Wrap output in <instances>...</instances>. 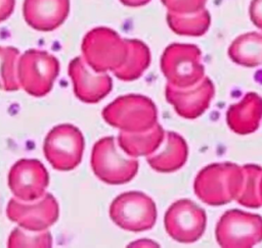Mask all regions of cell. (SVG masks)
Returning a JSON list of instances; mask_svg holds the SVG:
<instances>
[{
  "label": "cell",
  "instance_id": "8992f818",
  "mask_svg": "<svg viewBox=\"0 0 262 248\" xmlns=\"http://www.w3.org/2000/svg\"><path fill=\"white\" fill-rule=\"evenodd\" d=\"M110 216L123 230L142 232L155 225L157 209L155 202L147 195L131 191L114 199L110 206Z\"/></svg>",
  "mask_w": 262,
  "mask_h": 248
},
{
  "label": "cell",
  "instance_id": "ac0fdd59",
  "mask_svg": "<svg viewBox=\"0 0 262 248\" xmlns=\"http://www.w3.org/2000/svg\"><path fill=\"white\" fill-rule=\"evenodd\" d=\"M19 51L10 46H0V89L16 91L20 88L17 76Z\"/></svg>",
  "mask_w": 262,
  "mask_h": 248
},
{
  "label": "cell",
  "instance_id": "3957f363",
  "mask_svg": "<svg viewBox=\"0 0 262 248\" xmlns=\"http://www.w3.org/2000/svg\"><path fill=\"white\" fill-rule=\"evenodd\" d=\"M58 71V60L46 51L30 49L19 56L17 63L19 85L34 97H43L51 91Z\"/></svg>",
  "mask_w": 262,
  "mask_h": 248
},
{
  "label": "cell",
  "instance_id": "5b68a950",
  "mask_svg": "<svg viewBox=\"0 0 262 248\" xmlns=\"http://www.w3.org/2000/svg\"><path fill=\"white\" fill-rule=\"evenodd\" d=\"M91 167L100 181L110 185H122L136 176L138 161L120 154L114 137H104L92 148Z\"/></svg>",
  "mask_w": 262,
  "mask_h": 248
},
{
  "label": "cell",
  "instance_id": "e0dca14e",
  "mask_svg": "<svg viewBox=\"0 0 262 248\" xmlns=\"http://www.w3.org/2000/svg\"><path fill=\"white\" fill-rule=\"evenodd\" d=\"M167 21L169 27L179 35H202L209 27L210 16L204 8L196 12L177 14L168 12Z\"/></svg>",
  "mask_w": 262,
  "mask_h": 248
},
{
  "label": "cell",
  "instance_id": "ba28073f",
  "mask_svg": "<svg viewBox=\"0 0 262 248\" xmlns=\"http://www.w3.org/2000/svg\"><path fill=\"white\" fill-rule=\"evenodd\" d=\"M161 68L173 86L184 87L192 84V77L203 72L200 51L192 45L172 44L162 55Z\"/></svg>",
  "mask_w": 262,
  "mask_h": 248
},
{
  "label": "cell",
  "instance_id": "44dd1931",
  "mask_svg": "<svg viewBox=\"0 0 262 248\" xmlns=\"http://www.w3.org/2000/svg\"><path fill=\"white\" fill-rule=\"evenodd\" d=\"M250 14L253 22L258 28L262 29V0H252Z\"/></svg>",
  "mask_w": 262,
  "mask_h": 248
},
{
  "label": "cell",
  "instance_id": "4fadbf2b",
  "mask_svg": "<svg viewBox=\"0 0 262 248\" xmlns=\"http://www.w3.org/2000/svg\"><path fill=\"white\" fill-rule=\"evenodd\" d=\"M127 55L124 63L114 71L121 81L131 82L138 79L148 67L150 53L148 47L141 41L135 39L126 40Z\"/></svg>",
  "mask_w": 262,
  "mask_h": 248
},
{
  "label": "cell",
  "instance_id": "7402d4cb",
  "mask_svg": "<svg viewBox=\"0 0 262 248\" xmlns=\"http://www.w3.org/2000/svg\"><path fill=\"white\" fill-rule=\"evenodd\" d=\"M15 0H0V22L8 18L14 10Z\"/></svg>",
  "mask_w": 262,
  "mask_h": 248
},
{
  "label": "cell",
  "instance_id": "30bf717a",
  "mask_svg": "<svg viewBox=\"0 0 262 248\" xmlns=\"http://www.w3.org/2000/svg\"><path fill=\"white\" fill-rule=\"evenodd\" d=\"M68 71L75 95L85 103H97L112 91L111 77L105 72L94 71L82 57L74 58Z\"/></svg>",
  "mask_w": 262,
  "mask_h": 248
},
{
  "label": "cell",
  "instance_id": "d6986e66",
  "mask_svg": "<svg viewBox=\"0 0 262 248\" xmlns=\"http://www.w3.org/2000/svg\"><path fill=\"white\" fill-rule=\"evenodd\" d=\"M52 245V238L49 231H29L24 228L14 229L8 238L9 248L19 247H42L48 248Z\"/></svg>",
  "mask_w": 262,
  "mask_h": 248
},
{
  "label": "cell",
  "instance_id": "7a4b0ae2",
  "mask_svg": "<svg viewBox=\"0 0 262 248\" xmlns=\"http://www.w3.org/2000/svg\"><path fill=\"white\" fill-rule=\"evenodd\" d=\"M103 119L124 132H141L157 123V109L145 96H121L102 110Z\"/></svg>",
  "mask_w": 262,
  "mask_h": 248
},
{
  "label": "cell",
  "instance_id": "603a6c76",
  "mask_svg": "<svg viewBox=\"0 0 262 248\" xmlns=\"http://www.w3.org/2000/svg\"><path fill=\"white\" fill-rule=\"evenodd\" d=\"M122 4L129 7H139L147 4L150 0H119Z\"/></svg>",
  "mask_w": 262,
  "mask_h": 248
},
{
  "label": "cell",
  "instance_id": "6da1fadb",
  "mask_svg": "<svg viewBox=\"0 0 262 248\" xmlns=\"http://www.w3.org/2000/svg\"><path fill=\"white\" fill-rule=\"evenodd\" d=\"M86 63L97 72L118 69L127 55V42L114 30L98 27L89 31L82 42Z\"/></svg>",
  "mask_w": 262,
  "mask_h": 248
},
{
  "label": "cell",
  "instance_id": "7c38bea8",
  "mask_svg": "<svg viewBox=\"0 0 262 248\" xmlns=\"http://www.w3.org/2000/svg\"><path fill=\"white\" fill-rule=\"evenodd\" d=\"M164 131L156 123L152 128L141 132H124L118 137L120 148L129 156L137 157L152 154L163 141Z\"/></svg>",
  "mask_w": 262,
  "mask_h": 248
},
{
  "label": "cell",
  "instance_id": "9a60e30c",
  "mask_svg": "<svg viewBox=\"0 0 262 248\" xmlns=\"http://www.w3.org/2000/svg\"><path fill=\"white\" fill-rule=\"evenodd\" d=\"M185 156L186 148L181 137L168 133L164 149L147 156V162L157 171H173L183 164Z\"/></svg>",
  "mask_w": 262,
  "mask_h": 248
},
{
  "label": "cell",
  "instance_id": "277c9868",
  "mask_svg": "<svg viewBox=\"0 0 262 248\" xmlns=\"http://www.w3.org/2000/svg\"><path fill=\"white\" fill-rule=\"evenodd\" d=\"M84 137L73 125L54 127L46 136L43 151L51 166L60 171L76 168L81 162L84 151Z\"/></svg>",
  "mask_w": 262,
  "mask_h": 248
},
{
  "label": "cell",
  "instance_id": "5bb4252c",
  "mask_svg": "<svg viewBox=\"0 0 262 248\" xmlns=\"http://www.w3.org/2000/svg\"><path fill=\"white\" fill-rule=\"evenodd\" d=\"M192 202H175L167 211L165 227L168 234L177 241H192Z\"/></svg>",
  "mask_w": 262,
  "mask_h": 248
},
{
  "label": "cell",
  "instance_id": "ffe728a7",
  "mask_svg": "<svg viewBox=\"0 0 262 248\" xmlns=\"http://www.w3.org/2000/svg\"><path fill=\"white\" fill-rule=\"evenodd\" d=\"M162 2L169 12L185 14L204 9L206 0H162Z\"/></svg>",
  "mask_w": 262,
  "mask_h": 248
},
{
  "label": "cell",
  "instance_id": "52a82bcc",
  "mask_svg": "<svg viewBox=\"0 0 262 248\" xmlns=\"http://www.w3.org/2000/svg\"><path fill=\"white\" fill-rule=\"evenodd\" d=\"M6 214L20 228L29 231H44L57 220L59 207L53 195L45 193L42 197L32 201L10 199Z\"/></svg>",
  "mask_w": 262,
  "mask_h": 248
},
{
  "label": "cell",
  "instance_id": "2e32d148",
  "mask_svg": "<svg viewBox=\"0 0 262 248\" xmlns=\"http://www.w3.org/2000/svg\"><path fill=\"white\" fill-rule=\"evenodd\" d=\"M231 58L243 65H258L262 63V36L256 33L237 38L229 49Z\"/></svg>",
  "mask_w": 262,
  "mask_h": 248
},
{
  "label": "cell",
  "instance_id": "8fae6325",
  "mask_svg": "<svg viewBox=\"0 0 262 248\" xmlns=\"http://www.w3.org/2000/svg\"><path fill=\"white\" fill-rule=\"evenodd\" d=\"M70 12V0H25L26 22L40 32H50L63 23Z\"/></svg>",
  "mask_w": 262,
  "mask_h": 248
},
{
  "label": "cell",
  "instance_id": "9c48e42d",
  "mask_svg": "<svg viewBox=\"0 0 262 248\" xmlns=\"http://www.w3.org/2000/svg\"><path fill=\"white\" fill-rule=\"evenodd\" d=\"M49 184L45 166L37 159L16 161L8 173V186L12 194L24 201L42 197Z\"/></svg>",
  "mask_w": 262,
  "mask_h": 248
}]
</instances>
